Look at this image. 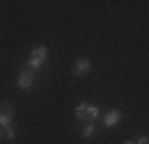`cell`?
<instances>
[{
    "instance_id": "6da1fadb",
    "label": "cell",
    "mask_w": 149,
    "mask_h": 144,
    "mask_svg": "<svg viewBox=\"0 0 149 144\" xmlns=\"http://www.w3.org/2000/svg\"><path fill=\"white\" fill-rule=\"evenodd\" d=\"M74 118L82 122H94L99 118V106H89V103H79L74 108Z\"/></svg>"
},
{
    "instance_id": "7a4b0ae2",
    "label": "cell",
    "mask_w": 149,
    "mask_h": 144,
    "mask_svg": "<svg viewBox=\"0 0 149 144\" xmlns=\"http://www.w3.org/2000/svg\"><path fill=\"white\" fill-rule=\"evenodd\" d=\"M46 55H48V48H46V46H39V48L29 55V70H41Z\"/></svg>"
},
{
    "instance_id": "3957f363",
    "label": "cell",
    "mask_w": 149,
    "mask_h": 144,
    "mask_svg": "<svg viewBox=\"0 0 149 144\" xmlns=\"http://www.w3.org/2000/svg\"><path fill=\"white\" fill-rule=\"evenodd\" d=\"M36 84V74H34V70H22L19 74H17V89H31V86Z\"/></svg>"
},
{
    "instance_id": "277c9868",
    "label": "cell",
    "mask_w": 149,
    "mask_h": 144,
    "mask_svg": "<svg viewBox=\"0 0 149 144\" xmlns=\"http://www.w3.org/2000/svg\"><path fill=\"white\" fill-rule=\"evenodd\" d=\"M12 118H15V108H12L10 103H3V101H0V127L12 125Z\"/></svg>"
},
{
    "instance_id": "5b68a950",
    "label": "cell",
    "mask_w": 149,
    "mask_h": 144,
    "mask_svg": "<svg viewBox=\"0 0 149 144\" xmlns=\"http://www.w3.org/2000/svg\"><path fill=\"white\" fill-rule=\"evenodd\" d=\"M120 120H123V113H120V111H108L104 115V125H106V127H116Z\"/></svg>"
},
{
    "instance_id": "8992f818",
    "label": "cell",
    "mask_w": 149,
    "mask_h": 144,
    "mask_svg": "<svg viewBox=\"0 0 149 144\" xmlns=\"http://www.w3.org/2000/svg\"><path fill=\"white\" fill-rule=\"evenodd\" d=\"M89 67H91V63L87 60V58H79V60L74 63L72 72H74V74H87V72H89Z\"/></svg>"
},
{
    "instance_id": "52a82bcc",
    "label": "cell",
    "mask_w": 149,
    "mask_h": 144,
    "mask_svg": "<svg viewBox=\"0 0 149 144\" xmlns=\"http://www.w3.org/2000/svg\"><path fill=\"white\" fill-rule=\"evenodd\" d=\"M82 137H84V139H91V137H96V125H94V122H84Z\"/></svg>"
},
{
    "instance_id": "ba28073f",
    "label": "cell",
    "mask_w": 149,
    "mask_h": 144,
    "mask_svg": "<svg viewBox=\"0 0 149 144\" xmlns=\"http://www.w3.org/2000/svg\"><path fill=\"white\" fill-rule=\"evenodd\" d=\"M3 134H5V139H15V137H17L15 125H7V127H3Z\"/></svg>"
},
{
    "instance_id": "9c48e42d",
    "label": "cell",
    "mask_w": 149,
    "mask_h": 144,
    "mask_svg": "<svg viewBox=\"0 0 149 144\" xmlns=\"http://www.w3.org/2000/svg\"><path fill=\"white\" fill-rule=\"evenodd\" d=\"M135 144H149V137H147V134H142V137H139Z\"/></svg>"
},
{
    "instance_id": "30bf717a",
    "label": "cell",
    "mask_w": 149,
    "mask_h": 144,
    "mask_svg": "<svg viewBox=\"0 0 149 144\" xmlns=\"http://www.w3.org/2000/svg\"><path fill=\"white\" fill-rule=\"evenodd\" d=\"M3 139H5V134H3V130H0V142H3Z\"/></svg>"
},
{
    "instance_id": "8fae6325",
    "label": "cell",
    "mask_w": 149,
    "mask_h": 144,
    "mask_svg": "<svg viewBox=\"0 0 149 144\" xmlns=\"http://www.w3.org/2000/svg\"><path fill=\"white\" fill-rule=\"evenodd\" d=\"M125 144H135V142H125Z\"/></svg>"
}]
</instances>
